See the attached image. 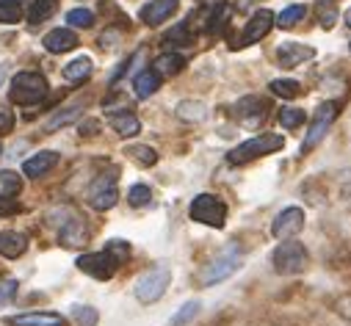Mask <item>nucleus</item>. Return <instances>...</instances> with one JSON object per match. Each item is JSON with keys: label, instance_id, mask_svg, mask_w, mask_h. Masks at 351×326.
<instances>
[{"label": "nucleus", "instance_id": "obj_11", "mask_svg": "<svg viewBox=\"0 0 351 326\" xmlns=\"http://www.w3.org/2000/svg\"><path fill=\"white\" fill-rule=\"evenodd\" d=\"M271 28H274V14H271L269 9H257V12L252 14V20L246 23L241 39H238L232 47H246V45H254V42H260V39H266Z\"/></svg>", "mask_w": 351, "mask_h": 326}, {"label": "nucleus", "instance_id": "obj_21", "mask_svg": "<svg viewBox=\"0 0 351 326\" xmlns=\"http://www.w3.org/2000/svg\"><path fill=\"white\" fill-rule=\"evenodd\" d=\"M133 89H136V97H138V100L152 97V95L160 89V75H158L155 69H141V72L133 77Z\"/></svg>", "mask_w": 351, "mask_h": 326}, {"label": "nucleus", "instance_id": "obj_5", "mask_svg": "<svg viewBox=\"0 0 351 326\" xmlns=\"http://www.w3.org/2000/svg\"><path fill=\"white\" fill-rule=\"evenodd\" d=\"M189 216H191L194 221L205 224V227L221 229L224 221H227V205H224L216 194H199V197H194V202H191V208H189Z\"/></svg>", "mask_w": 351, "mask_h": 326}, {"label": "nucleus", "instance_id": "obj_50", "mask_svg": "<svg viewBox=\"0 0 351 326\" xmlns=\"http://www.w3.org/2000/svg\"><path fill=\"white\" fill-rule=\"evenodd\" d=\"M205 3H219V0H205Z\"/></svg>", "mask_w": 351, "mask_h": 326}, {"label": "nucleus", "instance_id": "obj_38", "mask_svg": "<svg viewBox=\"0 0 351 326\" xmlns=\"http://www.w3.org/2000/svg\"><path fill=\"white\" fill-rule=\"evenodd\" d=\"M315 12H318V17H321V28H332L335 23H337V9L332 6V0H321V3L315 6Z\"/></svg>", "mask_w": 351, "mask_h": 326}, {"label": "nucleus", "instance_id": "obj_8", "mask_svg": "<svg viewBox=\"0 0 351 326\" xmlns=\"http://www.w3.org/2000/svg\"><path fill=\"white\" fill-rule=\"evenodd\" d=\"M83 274H89V277H95V279H111L117 271H119V260L108 252V249H103V252H89V255H80L77 258V263H75Z\"/></svg>", "mask_w": 351, "mask_h": 326}, {"label": "nucleus", "instance_id": "obj_39", "mask_svg": "<svg viewBox=\"0 0 351 326\" xmlns=\"http://www.w3.org/2000/svg\"><path fill=\"white\" fill-rule=\"evenodd\" d=\"M17 290H20V282H17V279H12V277L0 279V307H3V304H12L14 296H17Z\"/></svg>", "mask_w": 351, "mask_h": 326}, {"label": "nucleus", "instance_id": "obj_22", "mask_svg": "<svg viewBox=\"0 0 351 326\" xmlns=\"http://www.w3.org/2000/svg\"><path fill=\"white\" fill-rule=\"evenodd\" d=\"M111 127L122 136V138H133V136H138L141 133V122H138V116L136 114H130L128 108L125 111H119V114H111Z\"/></svg>", "mask_w": 351, "mask_h": 326}, {"label": "nucleus", "instance_id": "obj_23", "mask_svg": "<svg viewBox=\"0 0 351 326\" xmlns=\"http://www.w3.org/2000/svg\"><path fill=\"white\" fill-rule=\"evenodd\" d=\"M152 69L160 75V77H171V75H180L186 69V58L180 53H163L155 58Z\"/></svg>", "mask_w": 351, "mask_h": 326}, {"label": "nucleus", "instance_id": "obj_47", "mask_svg": "<svg viewBox=\"0 0 351 326\" xmlns=\"http://www.w3.org/2000/svg\"><path fill=\"white\" fill-rule=\"evenodd\" d=\"M23 3H28V0H0V6H20L23 9Z\"/></svg>", "mask_w": 351, "mask_h": 326}, {"label": "nucleus", "instance_id": "obj_36", "mask_svg": "<svg viewBox=\"0 0 351 326\" xmlns=\"http://www.w3.org/2000/svg\"><path fill=\"white\" fill-rule=\"evenodd\" d=\"M66 23L72 28H92L95 25V14L89 9H72V12H66Z\"/></svg>", "mask_w": 351, "mask_h": 326}, {"label": "nucleus", "instance_id": "obj_52", "mask_svg": "<svg viewBox=\"0 0 351 326\" xmlns=\"http://www.w3.org/2000/svg\"><path fill=\"white\" fill-rule=\"evenodd\" d=\"M348 50H351V45H348Z\"/></svg>", "mask_w": 351, "mask_h": 326}, {"label": "nucleus", "instance_id": "obj_25", "mask_svg": "<svg viewBox=\"0 0 351 326\" xmlns=\"http://www.w3.org/2000/svg\"><path fill=\"white\" fill-rule=\"evenodd\" d=\"M58 9V0H31V9H28V23L39 25L45 20H50Z\"/></svg>", "mask_w": 351, "mask_h": 326}, {"label": "nucleus", "instance_id": "obj_40", "mask_svg": "<svg viewBox=\"0 0 351 326\" xmlns=\"http://www.w3.org/2000/svg\"><path fill=\"white\" fill-rule=\"evenodd\" d=\"M106 249L119 260V263H125L128 258H130V243L128 240H119V238H114V240H108L106 243Z\"/></svg>", "mask_w": 351, "mask_h": 326}, {"label": "nucleus", "instance_id": "obj_9", "mask_svg": "<svg viewBox=\"0 0 351 326\" xmlns=\"http://www.w3.org/2000/svg\"><path fill=\"white\" fill-rule=\"evenodd\" d=\"M117 183H119L117 169L100 175V177L92 183V188H89V205H92L95 210H111V208L117 205V199H119Z\"/></svg>", "mask_w": 351, "mask_h": 326}, {"label": "nucleus", "instance_id": "obj_3", "mask_svg": "<svg viewBox=\"0 0 351 326\" xmlns=\"http://www.w3.org/2000/svg\"><path fill=\"white\" fill-rule=\"evenodd\" d=\"M282 147H285V138H282V136H277V133H263V136H254V138L238 144L235 149H230L227 160L232 163V166H241V163H249V160L263 158V155H271V152H277V149H282Z\"/></svg>", "mask_w": 351, "mask_h": 326}, {"label": "nucleus", "instance_id": "obj_24", "mask_svg": "<svg viewBox=\"0 0 351 326\" xmlns=\"http://www.w3.org/2000/svg\"><path fill=\"white\" fill-rule=\"evenodd\" d=\"M205 116H208V105L202 100H183L178 105V119H183V122L197 125V122H205Z\"/></svg>", "mask_w": 351, "mask_h": 326}, {"label": "nucleus", "instance_id": "obj_13", "mask_svg": "<svg viewBox=\"0 0 351 326\" xmlns=\"http://www.w3.org/2000/svg\"><path fill=\"white\" fill-rule=\"evenodd\" d=\"M310 58H315V50H313L310 45H302V42H282V45L277 47V64H280L282 69H293V66H299V64H304V61H310Z\"/></svg>", "mask_w": 351, "mask_h": 326}, {"label": "nucleus", "instance_id": "obj_18", "mask_svg": "<svg viewBox=\"0 0 351 326\" xmlns=\"http://www.w3.org/2000/svg\"><path fill=\"white\" fill-rule=\"evenodd\" d=\"M58 163V152H53V149H42V152H36V155H31L25 163H23V175L25 177H45L53 166Z\"/></svg>", "mask_w": 351, "mask_h": 326}, {"label": "nucleus", "instance_id": "obj_12", "mask_svg": "<svg viewBox=\"0 0 351 326\" xmlns=\"http://www.w3.org/2000/svg\"><path fill=\"white\" fill-rule=\"evenodd\" d=\"M302 229H304V210H302V208H285V210L274 218V224H271V235H274L277 240H291V238H296Z\"/></svg>", "mask_w": 351, "mask_h": 326}, {"label": "nucleus", "instance_id": "obj_6", "mask_svg": "<svg viewBox=\"0 0 351 326\" xmlns=\"http://www.w3.org/2000/svg\"><path fill=\"white\" fill-rule=\"evenodd\" d=\"M241 263H243V258H241V252L235 249V247H230V249H224L221 255H216L205 268H202V274H199V282L202 285H216V282H224L227 277H232L238 268H241Z\"/></svg>", "mask_w": 351, "mask_h": 326}, {"label": "nucleus", "instance_id": "obj_28", "mask_svg": "<svg viewBox=\"0 0 351 326\" xmlns=\"http://www.w3.org/2000/svg\"><path fill=\"white\" fill-rule=\"evenodd\" d=\"M271 95H277V97H282V100H293V97H299L304 89H302V84H296V80H288V77H277V80H271Z\"/></svg>", "mask_w": 351, "mask_h": 326}, {"label": "nucleus", "instance_id": "obj_51", "mask_svg": "<svg viewBox=\"0 0 351 326\" xmlns=\"http://www.w3.org/2000/svg\"><path fill=\"white\" fill-rule=\"evenodd\" d=\"M0 152H3V147H0Z\"/></svg>", "mask_w": 351, "mask_h": 326}, {"label": "nucleus", "instance_id": "obj_45", "mask_svg": "<svg viewBox=\"0 0 351 326\" xmlns=\"http://www.w3.org/2000/svg\"><path fill=\"white\" fill-rule=\"evenodd\" d=\"M97 130H100V122H86V125H80V136H97Z\"/></svg>", "mask_w": 351, "mask_h": 326}, {"label": "nucleus", "instance_id": "obj_29", "mask_svg": "<svg viewBox=\"0 0 351 326\" xmlns=\"http://www.w3.org/2000/svg\"><path fill=\"white\" fill-rule=\"evenodd\" d=\"M199 310H202V304L197 301V299H191V301H186L178 312L171 315V321H169V326H189L197 315H199Z\"/></svg>", "mask_w": 351, "mask_h": 326}, {"label": "nucleus", "instance_id": "obj_48", "mask_svg": "<svg viewBox=\"0 0 351 326\" xmlns=\"http://www.w3.org/2000/svg\"><path fill=\"white\" fill-rule=\"evenodd\" d=\"M6 69H9L6 64H0V84H3V77H6Z\"/></svg>", "mask_w": 351, "mask_h": 326}, {"label": "nucleus", "instance_id": "obj_42", "mask_svg": "<svg viewBox=\"0 0 351 326\" xmlns=\"http://www.w3.org/2000/svg\"><path fill=\"white\" fill-rule=\"evenodd\" d=\"M12 127H14V114L6 111V108H0V136L12 133Z\"/></svg>", "mask_w": 351, "mask_h": 326}, {"label": "nucleus", "instance_id": "obj_49", "mask_svg": "<svg viewBox=\"0 0 351 326\" xmlns=\"http://www.w3.org/2000/svg\"><path fill=\"white\" fill-rule=\"evenodd\" d=\"M343 20H346V25L351 28V9H346V14H343Z\"/></svg>", "mask_w": 351, "mask_h": 326}, {"label": "nucleus", "instance_id": "obj_31", "mask_svg": "<svg viewBox=\"0 0 351 326\" xmlns=\"http://www.w3.org/2000/svg\"><path fill=\"white\" fill-rule=\"evenodd\" d=\"M125 155H130L138 166H144V169H149V166H155L158 163V152L152 149V147H147V144H136V147H128V152Z\"/></svg>", "mask_w": 351, "mask_h": 326}, {"label": "nucleus", "instance_id": "obj_37", "mask_svg": "<svg viewBox=\"0 0 351 326\" xmlns=\"http://www.w3.org/2000/svg\"><path fill=\"white\" fill-rule=\"evenodd\" d=\"M128 202L133 205V208H147L149 202H152V191H149V186H133L130 191H128Z\"/></svg>", "mask_w": 351, "mask_h": 326}, {"label": "nucleus", "instance_id": "obj_33", "mask_svg": "<svg viewBox=\"0 0 351 326\" xmlns=\"http://www.w3.org/2000/svg\"><path fill=\"white\" fill-rule=\"evenodd\" d=\"M163 42L166 45H180V47H189V45H194V34H191V23L186 20V23H180L174 31H169L166 36H163Z\"/></svg>", "mask_w": 351, "mask_h": 326}, {"label": "nucleus", "instance_id": "obj_32", "mask_svg": "<svg viewBox=\"0 0 351 326\" xmlns=\"http://www.w3.org/2000/svg\"><path fill=\"white\" fill-rule=\"evenodd\" d=\"M227 20H230V6H227V3H216L213 12H210V17H208L205 31H208V34H221L224 25H227Z\"/></svg>", "mask_w": 351, "mask_h": 326}, {"label": "nucleus", "instance_id": "obj_19", "mask_svg": "<svg viewBox=\"0 0 351 326\" xmlns=\"http://www.w3.org/2000/svg\"><path fill=\"white\" fill-rule=\"evenodd\" d=\"M25 252H28V235L25 232H17V229L0 232V255H3V258L17 260Z\"/></svg>", "mask_w": 351, "mask_h": 326}, {"label": "nucleus", "instance_id": "obj_2", "mask_svg": "<svg viewBox=\"0 0 351 326\" xmlns=\"http://www.w3.org/2000/svg\"><path fill=\"white\" fill-rule=\"evenodd\" d=\"M271 266H274V271L282 274V277L304 274L307 266H310V255H307V249H304V243H299V240H293V238L285 240V243H280V247L274 249V255H271Z\"/></svg>", "mask_w": 351, "mask_h": 326}, {"label": "nucleus", "instance_id": "obj_34", "mask_svg": "<svg viewBox=\"0 0 351 326\" xmlns=\"http://www.w3.org/2000/svg\"><path fill=\"white\" fill-rule=\"evenodd\" d=\"M304 119H307L304 108H282V111H280V125H282L285 130H296V127H302Z\"/></svg>", "mask_w": 351, "mask_h": 326}, {"label": "nucleus", "instance_id": "obj_15", "mask_svg": "<svg viewBox=\"0 0 351 326\" xmlns=\"http://www.w3.org/2000/svg\"><path fill=\"white\" fill-rule=\"evenodd\" d=\"M45 50L53 53V55H61V53H69L77 47V34L72 28H53L50 34H45L42 39Z\"/></svg>", "mask_w": 351, "mask_h": 326}, {"label": "nucleus", "instance_id": "obj_44", "mask_svg": "<svg viewBox=\"0 0 351 326\" xmlns=\"http://www.w3.org/2000/svg\"><path fill=\"white\" fill-rule=\"evenodd\" d=\"M17 210V202L14 199H0V216H9Z\"/></svg>", "mask_w": 351, "mask_h": 326}, {"label": "nucleus", "instance_id": "obj_46", "mask_svg": "<svg viewBox=\"0 0 351 326\" xmlns=\"http://www.w3.org/2000/svg\"><path fill=\"white\" fill-rule=\"evenodd\" d=\"M114 39H119V34H117V31L111 28V31H106V34L100 36V47H114V45H111Z\"/></svg>", "mask_w": 351, "mask_h": 326}, {"label": "nucleus", "instance_id": "obj_14", "mask_svg": "<svg viewBox=\"0 0 351 326\" xmlns=\"http://www.w3.org/2000/svg\"><path fill=\"white\" fill-rule=\"evenodd\" d=\"M178 9H180V0H149V3L141 6L138 17H141L144 25H160Z\"/></svg>", "mask_w": 351, "mask_h": 326}, {"label": "nucleus", "instance_id": "obj_20", "mask_svg": "<svg viewBox=\"0 0 351 326\" xmlns=\"http://www.w3.org/2000/svg\"><path fill=\"white\" fill-rule=\"evenodd\" d=\"M92 58L89 55H77L75 61H69L64 69H61V75H64V80H69V84H83V80H89L92 77Z\"/></svg>", "mask_w": 351, "mask_h": 326}, {"label": "nucleus", "instance_id": "obj_30", "mask_svg": "<svg viewBox=\"0 0 351 326\" xmlns=\"http://www.w3.org/2000/svg\"><path fill=\"white\" fill-rule=\"evenodd\" d=\"M304 17H307V6H304V3H293V6H288L280 17H274V23H277L280 28H293V25H299Z\"/></svg>", "mask_w": 351, "mask_h": 326}, {"label": "nucleus", "instance_id": "obj_16", "mask_svg": "<svg viewBox=\"0 0 351 326\" xmlns=\"http://www.w3.org/2000/svg\"><path fill=\"white\" fill-rule=\"evenodd\" d=\"M58 240L64 243V247H83L86 240H89V229H86V224H83V218H77L75 213L69 216V221H61V227H58Z\"/></svg>", "mask_w": 351, "mask_h": 326}, {"label": "nucleus", "instance_id": "obj_1", "mask_svg": "<svg viewBox=\"0 0 351 326\" xmlns=\"http://www.w3.org/2000/svg\"><path fill=\"white\" fill-rule=\"evenodd\" d=\"M47 77L39 72H17L9 84V100L14 105H36L47 97Z\"/></svg>", "mask_w": 351, "mask_h": 326}, {"label": "nucleus", "instance_id": "obj_35", "mask_svg": "<svg viewBox=\"0 0 351 326\" xmlns=\"http://www.w3.org/2000/svg\"><path fill=\"white\" fill-rule=\"evenodd\" d=\"M72 318H75L77 326H97L100 312H97L95 307H83V304H77V307H72Z\"/></svg>", "mask_w": 351, "mask_h": 326}, {"label": "nucleus", "instance_id": "obj_7", "mask_svg": "<svg viewBox=\"0 0 351 326\" xmlns=\"http://www.w3.org/2000/svg\"><path fill=\"white\" fill-rule=\"evenodd\" d=\"M337 114H340V108H337L335 100H326V103L318 105V111H315V116H313V125H310V133H307L304 141H302V152H304V155L313 152V149L324 141V136L329 133V127H332V122L337 119Z\"/></svg>", "mask_w": 351, "mask_h": 326}, {"label": "nucleus", "instance_id": "obj_17", "mask_svg": "<svg viewBox=\"0 0 351 326\" xmlns=\"http://www.w3.org/2000/svg\"><path fill=\"white\" fill-rule=\"evenodd\" d=\"M6 323L9 326H69L64 315H58V312H39V310L23 312V315H12Z\"/></svg>", "mask_w": 351, "mask_h": 326}, {"label": "nucleus", "instance_id": "obj_27", "mask_svg": "<svg viewBox=\"0 0 351 326\" xmlns=\"http://www.w3.org/2000/svg\"><path fill=\"white\" fill-rule=\"evenodd\" d=\"M80 114H83V108H80V105H72V108H61L58 114H53V116L47 119L45 130H47V133H53V130H58V127H66V125H72V122H75Z\"/></svg>", "mask_w": 351, "mask_h": 326}, {"label": "nucleus", "instance_id": "obj_26", "mask_svg": "<svg viewBox=\"0 0 351 326\" xmlns=\"http://www.w3.org/2000/svg\"><path fill=\"white\" fill-rule=\"evenodd\" d=\"M23 191V177L12 169L0 172V199H14Z\"/></svg>", "mask_w": 351, "mask_h": 326}, {"label": "nucleus", "instance_id": "obj_41", "mask_svg": "<svg viewBox=\"0 0 351 326\" xmlns=\"http://www.w3.org/2000/svg\"><path fill=\"white\" fill-rule=\"evenodd\" d=\"M20 17H23L20 6H0V23L3 25H14V23H20Z\"/></svg>", "mask_w": 351, "mask_h": 326}, {"label": "nucleus", "instance_id": "obj_4", "mask_svg": "<svg viewBox=\"0 0 351 326\" xmlns=\"http://www.w3.org/2000/svg\"><path fill=\"white\" fill-rule=\"evenodd\" d=\"M169 282H171V268L169 266H152L149 271H144L138 277L133 293H136V299L141 304H152V301H158L166 293Z\"/></svg>", "mask_w": 351, "mask_h": 326}, {"label": "nucleus", "instance_id": "obj_10", "mask_svg": "<svg viewBox=\"0 0 351 326\" xmlns=\"http://www.w3.org/2000/svg\"><path fill=\"white\" fill-rule=\"evenodd\" d=\"M269 111H271L269 100H263V97H257V95L241 97V100L232 105V116H235L243 127H257L263 119L269 116Z\"/></svg>", "mask_w": 351, "mask_h": 326}, {"label": "nucleus", "instance_id": "obj_43", "mask_svg": "<svg viewBox=\"0 0 351 326\" xmlns=\"http://www.w3.org/2000/svg\"><path fill=\"white\" fill-rule=\"evenodd\" d=\"M337 312H340L343 318H348V321H351V296L337 299Z\"/></svg>", "mask_w": 351, "mask_h": 326}]
</instances>
